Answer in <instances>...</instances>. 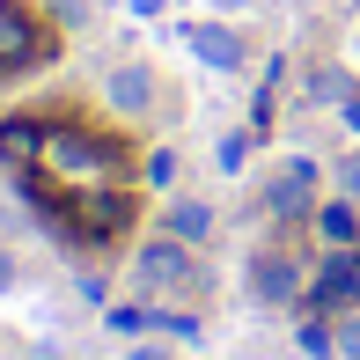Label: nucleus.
<instances>
[{
  "instance_id": "nucleus-1",
  "label": "nucleus",
  "mask_w": 360,
  "mask_h": 360,
  "mask_svg": "<svg viewBox=\"0 0 360 360\" xmlns=\"http://www.w3.org/2000/svg\"><path fill=\"white\" fill-rule=\"evenodd\" d=\"M37 169L67 191H89V184H118L125 176V155L118 140H96L81 125H44V147H37Z\"/></svg>"
},
{
  "instance_id": "nucleus-2",
  "label": "nucleus",
  "mask_w": 360,
  "mask_h": 360,
  "mask_svg": "<svg viewBox=\"0 0 360 360\" xmlns=\"http://www.w3.org/2000/svg\"><path fill=\"white\" fill-rule=\"evenodd\" d=\"M133 280H140L147 302H169V294H199V287H206V272H199V257H191V243L155 236V243H140Z\"/></svg>"
},
{
  "instance_id": "nucleus-3",
  "label": "nucleus",
  "mask_w": 360,
  "mask_h": 360,
  "mask_svg": "<svg viewBox=\"0 0 360 360\" xmlns=\"http://www.w3.org/2000/svg\"><path fill=\"white\" fill-rule=\"evenodd\" d=\"M37 59H52V30H44L30 8L0 0V74H15V67H37Z\"/></svg>"
},
{
  "instance_id": "nucleus-4",
  "label": "nucleus",
  "mask_w": 360,
  "mask_h": 360,
  "mask_svg": "<svg viewBox=\"0 0 360 360\" xmlns=\"http://www.w3.org/2000/svg\"><path fill=\"white\" fill-rule=\"evenodd\" d=\"M184 44L206 59V67H221V74H243V67H250V44H243L228 22H191V30H184Z\"/></svg>"
},
{
  "instance_id": "nucleus-5",
  "label": "nucleus",
  "mask_w": 360,
  "mask_h": 360,
  "mask_svg": "<svg viewBox=\"0 0 360 360\" xmlns=\"http://www.w3.org/2000/svg\"><path fill=\"white\" fill-rule=\"evenodd\" d=\"M309 184H316V162H302V155H294L287 169L272 176V184H265V214L294 221V214H302V206H309Z\"/></svg>"
},
{
  "instance_id": "nucleus-6",
  "label": "nucleus",
  "mask_w": 360,
  "mask_h": 360,
  "mask_svg": "<svg viewBox=\"0 0 360 360\" xmlns=\"http://www.w3.org/2000/svg\"><path fill=\"white\" fill-rule=\"evenodd\" d=\"M250 294L257 302H294V294H302V265H294L287 250H265L250 265Z\"/></svg>"
},
{
  "instance_id": "nucleus-7",
  "label": "nucleus",
  "mask_w": 360,
  "mask_h": 360,
  "mask_svg": "<svg viewBox=\"0 0 360 360\" xmlns=\"http://www.w3.org/2000/svg\"><path fill=\"white\" fill-rule=\"evenodd\" d=\"M103 96H110V110H125V118H140V110L155 103V67H140V59H133V67H118V74L103 81Z\"/></svg>"
},
{
  "instance_id": "nucleus-8",
  "label": "nucleus",
  "mask_w": 360,
  "mask_h": 360,
  "mask_svg": "<svg viewBox=\"0 0 360 360\" xmlns=\"http://www.w3.org/2000/svg\"><path fill=\"white\" fill-rule=\"evenodd\" d=\"M316 236L331 243V250H360V199H331V206H316Z\"/></svg>"
},
{
  "instance_id": "nucleus-9",
  "label": "nucleus",
  "mask_w": 360,
  "mask_h": 360,
  "mask_svg": "<svg viewBox=\"0 0 360 360\" xmlns=\"http://www.w3.org/2000/svg\"><path fill=\"white\" fill-rule=\"evenodd\" d=\"M162 236H176V243H206V236H214V206H199V199H176L169 214H162Z\"/></svg>"
},
{
  "instance_id": "nucleus-10",
  "label": "nucleus",
  "mask_w": 360,
  "mask_h": 360,
  "mask_svg": "<svg viewBox=\"0 0 360 360\" xmlns=\"http://www.w3.org/2000/svg\"><path fill=\"white\" fill-rule=\"evenodd\" d=\"M37 147H44V125H30V118H8V125H0V162H8V169H30Z\"/></svg>"
},
{
  "instance_id": "nucleus-11",
  "label": "nucleus",
  "mask_w": 360,
  "mask_h": 360,
  "mask_svg": "<svg viewBox=\"0 0 360 360\" xmlns=\"http://www.w3.org/2000/svg\"><path fill=\"white\" fill-rule=\"evenodd\" d=\"M331 346H338V360H360V309H346L331 323Z\"/></svg>"
},
{
  "instance_id": "nucleus-12",
  "label": "nucleus",
  "mask_w": 360,
  "mask_h": 360,
  "mask_svg": "<svg viewBox=\"0 0 360 360\" xmlns=\"http://www.w3.org/2000/svg\"><path fill=\"white\" fill-rule=\"evenodd\" d=\"M309 89H316V103H346V74H338V67H316V74H309Z\"/></svg>"
},
{
  "instance_id": "nucleus-13",
  "label": "nucleus",
  "mask_w": 360,
  "mask_h": 360,
  "mask_svg": "<svg viewBox=\"0 0 360 360\" xmlns=\"http://www.w3.org/2000/svg\"><path fill=\"white\" fill-rule=\"evenodd\" d=\"M243 162H250V133H228V140H221V169H228V176H236V169H243Z\"/></svg>"
},
{
  "instance_id": "nucleus-14",
  "label": "nucleus",
  "mask_w": 360,
  "mask_h": 360,
  "mask_svg": "<svg viewBox=\"0 0 360 360\" xmlns=\"http://www.w3.org/2000/svg\"><path fill=\"white\" fill-rule=\"evenodd\" d=\"M338 191H346V199H360V155L338 162Z\"/></svg>"
},
{
  "instance_id": "nucleus-15",
  "label": "nucleus",
  "mask_w": 360,
  "mask_h": 360,
  "mask_svg": "<svg viewBox=\"0 0 360 360\" xmlns=\"http://www.w3.org/2000/svg\"><path fill=\"white\" fill-rule=\"evenodd\" d=\"M338 110H346V125L360 133V89H353V96H346V103H338Z\"/></svg>"
},
{
  "instance_id": "nucleus-16",
  "label": "nucleus",
  "mask_w": 360,
  "mask_h": 360,
  "mask_svg": "<svg viewBox=\"0 0 360 360\" xmlns=\"http://www.w3.org/2000/svg\"><path fill=\"white\" fill-rule=\"evenodd\" d=\"M8 287H15V257L0 250V294H8Z\"/></svg>"
},
{
  "instance_id": "nucleus-17",
  "label": "nucleus",
  "mask_w": 360,
  "mask_h": 360,
  "mask_svg": "<svg viewBox=\"0 0 360 360\" xmlns=\"http://www.w3.org/2000/svg\"><path fill=\"white\" fill-rule=\"evenodd\" d=\"M125 360H169V353H162V346H133V353H125Z\"/></svg>"
},
{
  "instance_id": "nucleus-18",
  "label": "nucleus",
  "mask_w": 360,
  "mask_h": 360,
  "mask_svg": "<svg viewBox=\"0 0 360 360\" xmlns=\"http://www.w3.org/2000/svg\"><path fill=\"white\" fill-rule=\"evenodd\" d=\"M133 15H162V0H133Z\"/></svg>"
}]
</instances>
